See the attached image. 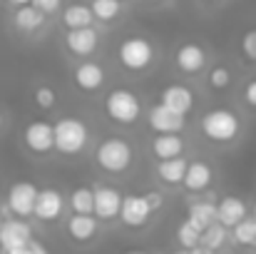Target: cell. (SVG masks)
Here are the masks:
<instances>
[{
    "label": "cell",
    "instance_id": "obj_1",
    "mask_svg": "<svg viewBox=\"0 0 256 254\" xmlns=\"http://www.w3.org/2000/svg\"><path fill=\"white\" fill-rule=\"evenodd\" d=\"M199 127H202L204 137H209L212 142H232L242 132V120L236 112H232L226 107H214L202 115Z\"/></svg>",
    "mask_w": 256,
    "mask_h": 254
},
{
    "label": "cell",
    "instance_id": "obj_2",
    "mask_svg": "<svg viewBox=\"0 0 256 254\" xmlns=\"http://www.w3.org/2000/svg\"><path fill=\"white\" fill-rule=\"evenodd\" d=\"M90 130L78 117H60L55 122V150L65 157H75L87 147Z\"/></svg>",
    "mask_w": 256,
    "mask_h": 254
},
{
    "label": "cell",
    "instance_id": "obj_3",
    "mask_svg": "<svg viewBox=\"0 0 256 254\" xmlns=\"http://www.w3.org/2000/svg\"><path fill=\"white\" fill-rule=\"evenodd\" d=\"M94 160L100 169L110 172V174H122L132 167V160H134V152H132V145L122 137H110L104 140L97 152H94Z\"/></svg>",
    "mask_w": 256,
    "mask_h": 254
},
{
    "label": "cell",
    "instance_id": "obj_4",
    "mask_svg": "<svg viewBox=\"0 0 256 254\" xmlns=\"http://www.w3.org/2000/svg\"><path fill=\"white\" fill-rule=\"evenodd\" d=\"M104 112L117 125H134L140 120V115H142V102H140V97L132 90L114 87L104 97Z\"/></svg>",
    "mask_w": 256,
    "mask_h": 254
},
{
    "label": "cell",
    "instance_id": "obj_5",
    "mask_svg": "<svg viewBox=\"0 0 256 254\" xmlns=\"http://www.w3.org/2000/svg\"><path fill=\"white\" fill-rule=\"evenodd\" d=\"M117 58H120V63H122L124 70H130V73H142V70H147V68L152 65V60H154V48H152V43L144 40V38H127V40L120 45Z\"/></svg>",
    "mask_w": 256,
    "mask_h": 254
},
{
    "label": "cell",
    "instance_id": "obj_6",
    "mask_svg": "<svg viewBox=\"0 0 256 254\" xmlns=\"http://www.w3.org/2000/svg\"><path fill=\"white\" fill-rule=\"evenodd\" d=\"M38 194H40V189L32 182H15L8 192V209L12 212V217L28 219L30 214H35Z\"/></svg>",
    "mask_w": 256,
    "mask_h": 254
},
{
    "label": "cell",
    "instance_id": "obj_7",
    "mask_svg": "<svg viewBox=\"0 0 256 254\" xmlns=\"http://www.w3.org/2000/svg\"><path fill=\"white\" fill-rule=\"evenodd\" d=\"M22 142L32 155H48L50 150H55V125L45 120L30 122L22 132Z\"/></svg>",
    "mask_w": 256,
    "mask_h": 254
},
{
    "label": "cell",
    "instance_id": "obj_8",
    "mask_svg": "<svg viewBox=\"0 0 256 254\" xmlns=\"http://www.w3.org/2000/svg\"><path fill=\"white\" fill-rule=\"evenodd\" d=\"M32 242V229L25 219L15 217V219H5L0 227V252H10V249H22Z\"/></svg>",
    "mask_w": 256,
    "mask_h": 254
},
{
    "label": "cell",
    "instance_id": "obj_9",
    "mask_svg": "<svg viewBox=\"0 0 256 254\" xmlns=\"http://www.w3.org/2000/svg\"><path fill=\"white\" fill-rule=\"evenodd\" d=\"M184 117H186V115H179V112H174L172 107L160 102V105H154V107L150 110L147 122H150V127H152L157 135H179V132L184 130V125H186Z\"/></svg>",
    "mask_w": 256,
    "mask_h": 254
},
{
    "label": "cell",
    "instance_id": "obj_10",
    "mask_svg": "<svg viewBox=\"0 0 256 254\" xmlns=\"http://www.w3.org/2000/svg\"><path fill=\"white\" fill-rule=\"evenodd\" d=\"M152 212H154V209L150 207V202H147V197H144V194H127V197H124V202H122L120 219H122L127 227L137 229V227H144V224L150 222Z\"/></svg>",
    "mask_w": 256,
    "mask_h": 254
},
{
    "label": "cell",
    "instance_id": "obj_11",
    "mask_svg": "<svg viewBox=\"0 0 256 254\" xmlns=\"http://www.w3.org/2000/svg\"><path fill=\"white\" fill-rule=\"evenodd\" d=\"M122 202H124V197L120 194V189L107 187V184L97 187V189H94V217H97V219H104V222L120 217Z\"/></svg>",
    "mask_w": 256,
    "mask_h": 254
},
{
    "label": "cell",
    "instance_id": "obj_12",
    "mask_svg": "<svg viewBox=\"0 0 256 254\" xmlns=\"http://www.w3.org/2000/svg\"><path fill=\"white\" fill-rule=\"evenodd\" d=\"M65 209V197L55 189V187H45L38 194V204H35V217L40 222H55L60 219Z\"/></svg>",
    "mask_w": 256,
    "mask_h": 254
},
{
    "label": "cell",
    "instance_id": "obj_13",
    "mask_svg": "<svg viewBox=\"0 0 256 254\" xmlns=\"http://www.w3.org/2000/svg\"><path fill=\"white\" fill-rule=\"evenodd\" d=\"M97 43H100V35L92 28H80V30H68L65 33V48L78 58L92 55L97 50Z\"/></svg>",
    "mask_w": 256,
    "mask_h": 254
},
{
    "label": "cell",
    "instance_id": "obj_14",
    "mask_svg": "<svg viewBox=\"0 0 256 254\" xmlns=\"http://www.w3.org/2000/svg\"><path fill=\"white\" fill-rule=\"evenodd\" d=\"M174 60H176V68H179L184 75H196V73L204 68V63H206V53H204L202 45L186 43V45H182V48L176 50Z\"/></svg>",
    "mask_w": 256,
    "mask_h": 254
},
{
    "label": "cell",
    "instance_id": "obj_15",
    "mask_svg": "<svg viewBox=\"0 0 256 254\" xmlns=\"http://www.w3.org/2000/svg\"><path fill=\"white\" fill-rule=\"evenodd\" d=\"M160 100H162V105L172 107L179 115H189V110L194 107V92L189 87H184V85H170V87H164L162 95H160Z\"/></svg>",
    "mask_w": 256,
    "mask_h": 254
},
{
    "label": "cell",
    "instance_id": "obj_16",
    "mask_svg": "<svg viewBox=\"0 0 256 254\" xmlns=\"http://www.w3.org/2000/svg\"><path fill=\"white\" fill-rule=\"evenodd\" d=\"M75 85L85 92H94L104 85V68L100 63H80L75 68V75H72Z\"/></svg>",
    "mask_w": 256,
    "mask_h": 254
},
{
    "label": "cell",
    "instance_id": "obj_17",
    "mask_svg": "<svg viewBox=\"0 0 256 254\" xmlns=\"http://www.w3.org/2000/svg\"><path fill=\"white\" fill-rule=\"evenodd\" d=\"M216 209H219V222H222L226 229H234L239 222L246 219V204H244V199H239V197H224V199L216 204Z\"/></svg>",
    "mask_w": 256,
    "mask_h": 254
},
{
    "label": "cell",
    "instance_id": "obj_18",
    "mask_svg": "<svg viewBox=\"0 0 256 254\" xmlns=\"http://www.w3.org/2000/svg\"><path fill=\"white\" fill-rule=\"evenodd\" d=\"M97 229H100V224H97L94 214H72L68 219V234L75 242H90L97 234Z\"/></svg>",
    "mask_w": 256,
    "mask_h": 254
},
{
    "label": "cell",
    "instance_id": "obj_19",
    "mask_svg": "<svg viewBox=\"0 0 256 254\" xmlns=\"http://www.w3.org/2000/svg\"><path fill=\"white\" fill-rule=\"evenodd\" d=\"M212 177H214V172H212V167L206 162H202V160L189 162L186 174H184V187L189 192H204L212 184Z\"/></svg>",
    "mask_w": 256,
    "mask_h": 254
},
{
    "label": "cell",
    "instance_id": "obj_20",
    "mask_svg": "<svg viewBox=\"0 0 256 254\" xmlns=\"http://www.w3.org/2000/svg\"><path fill=\"white\" fill-rule=\"evenodd\" d=\"M152 152L157 160H176L184 155V140L179 135H157L152 140Z\"/></svg>",
    "mask_w": 256,
    "mask_h": 254
},
{
    "label": "cell",
    "instance_id": "obj_21",
    "mask_svg": "<svg viewBox=\"0 0 256 254\" xmlns=\"http://www.w3.org/2000/svg\"><path fill=\"white\" fill-rule=\"evenodd\" d=\"M94 13L90 5H82V3H75V5H68L65 13H62V25L68 30H80V28H92L94 23Z\"/></svg>",
    "mask_w": 256,
    "mask_h": 254
},
{
    "label": "cell",
    "instance_id": "obj_22",
    "mask_svg": "<svg viewBox=\"0 0 256 254\" xmlns=\"http://www.w3.org/2000/svg\"><path fill=\"white\" fill-rule=\"evenodd\" d=\"M12 20H15V25H18L22 33H38V30L45 25V13L30 3V5H20V8L15 10Z\"/></svg>",
    "mask_w": 256,
    "mask_h": 254
},
{
    "label": "cell",
    "instance_id": "obj_23",
    "mask_svg": "<svg viewBox=\"0 0 256 254\" xmlns=\"http://www.w3.org/2000/svg\"><path fill=\"white\" fill-rule=\"evenodd\" d=\"M186 219L194 222V224L204 232L206 227H212V224L219 222V209H216V204H212V202H196V204L189 207V217H186Z\"/></svg>",
    "mask_w": 256,
    "mask_h": 254
},
{
    "label": "cell",
    "instance_id": "obj_24",
    "mask_svg": "<svg viewBox=\"0 0 256 254\" xmlns=\"http://www.w3.org/2000/svg\"><path fill=\"white\" fill-rule=\"evenodd\" d=\"M186 167H189V162L182 160V157H176V160H160L157 174L167 184H182L184 182V174H186Z\"/></svg>",
    "mask_w": 256,
    "mask_h": 254
},
{
    "label": "cell",
    "instance_id": "obj_25",
    "mask_svg": "<svg viewBox=\"0 0 256 254\" xmlns=\"http://www.w3.org/2000/svg\"><path fill=\"white\" fill-rule=\"evenodd\" d=\"M70 207L75 214H94V189L92 187H75L70 192Z\"/></svg>",
    "mask_w": 256,
    "mask_h": 254
},
{
    "label": "cell",
    "instance_id": "obj_26",
    "mask_svg": "<svg viewBox=\"0 0 256 254\" xmlns=\"http://www.w3.org/2000/svg\"><path fill=\"white\" fill-rule=\"evenodd\" d=\"M202 229L194 224V222H189V219H184L179 227H176V242L182 244V249H194V247H199L202 244Z\"/></svg>",
    "mask_w": 256,
    "mask_h": 254
},
{
    "label": "cell",
    "instance_id": "obj_27",
    "mask_svg": "<svg viewBox=\"0 0 256 254\" xmlns=\"http://www.w3.org/2000/svg\"><path fill=\"white\" fill-rule=\"evenodd\" d=\"M90 8H92L94 18L102 20V23H112V20H117L122 15V3L120 0H92Z\"/></svg>",
    "mask_w": 256,
    "mask_h": 254
},
{
    "label": "cell",
    "instance_id": "obj_28",
    "mask_svg": "<svg viewBox=\"0 0 256 254\" xmlns=\"http://www.w3.org/2000/svg\"><path fill=\"white\" fill-rule=\"evenodd\" d=\"M234 242L244 244V247H256V217H246L244 222H239L234 229Z\"/></svg>",
    "mask_w": 256,
    "mask_h": 254
},
{
    "label": "cell",
    "instance_id": "obj_29",
    "mask_svg": "<svg viewBox=\"0 0 256 254\" xmlns=\"http://www.w3.org/2000/svg\"><path fill=\"white\" fill-rule=\"evenodd\" d=\"M224 242H226V227H224L222 222H216V224L206 227V229H204V234H202V244H204V247H209V249H214V252H216Z\"/></svg>",
    "mask_w": 256,
    "mask_h": 254
},
{
    "label": "cell",
    "instance_id": "obj_30",
    "mask_svg": "<svg viewBox=\"0 0 256 254\" xmlns=\"http://www.w3.org/2000/svg\"><path fill=\"white\" fill-rule=\"evenodd\" d=\"M206 80H209V85H212L214 90H226V87L232 85V70L224 68V65H214V68L209 70Z\"/></svg>",
    "mask_w": 256,
    "mask_h": 254
},
{
    "label": "cell",
    "instance_id": "obj_31",
    "mask_svg": "<svg viewBox=\"0 0 256 254\" xmlns=\"http://www.w3.org/2000/svg\"><path fill=\"white\" fill-rule=\"evenodd\" d=\"M55 102H58V95H55V90H52L50 85H40V87L35 90V105H38V107L52 110Z\"/></svg>",
    "mask_w": 256,
    "mask_h": 254
},
{
    "label": "cell",
    "instance_id": "obj_32",
    "mask_svg": "<svg viewBox=\"0 0 256 254\" xmlns=\"http://www.w3.org/2000/svg\"><path fill=\"white\" fill-rule=\"evenodd\" d=\"M242 53L256 63V28L254 30H249V33H244V38H242Z\"/></svg>",
    "mask_w": 256,
    "mask_h": 254
},
{
    "label": "cell",
    "instance_id": "obj_33",
    "mask_svg": "<svg viewBox=\"0 0 256 254\" xmlns=\"http://www.w3.org/2000/svg\"><path fill=\"white\" fill-rule=\"evenodd\" d=\"M60 3H62V0H32V5H35V8H40L45 15L55 13V10L60 8Z\"/></svg>",
    "mask_w": 256,
    "mask_h": 254
},
{
    "label": "cell",
    "instance_id": "obj_34",
    "mask_svg": "<svg viewBox=\"0 0 256 254\" xmlns=\"http://www.w3.org/2000/svg\"><path fill=\"white\" fill-rule=\"evenodd\" d=\"M144 197H147V202H150V207L157 212L160 207H162V202H164V197L157 192V189H150V192H144Z\"/></svg>",
    "mask_w": 256,
    "mask_h": 254
},
{
    "label": "cell",
    "instance_id": "obj_35",
    "mask_svg": "<svg viewBox=\"0 0 256 254\" xmlns=\"http://www.w3.org/2000/svg\"><path fill=\"white\" fill-rule=\"evenodd\" d=\"M244 100H246V105L256 107V78L254 80H249L246 87H244Z\"/></svg>",
    "mask_w": 256,
    "mask_h": 254
},
{
    "label": "cell",
    "instance_id": "obj_36",
    "mask_svg": "<svg viewBox=\"0 0 256 254\" xmlns=\"http://www.w3.org/2000/svg\"><path fill=\"white\" fill-rule=\"evenodd\" d=\"M30 249H32V254H50L45 247H42V244H40V242H35V239L30 242Z\"/></svg>",
    "mask_w": 256,
    "mask_h": 254
},
{
    "label": "cell",
    "instance_id": "obj_37",
    "mask_svg": "<svg viewBox=\"0 0 256 254\" xmlns=\"http://www.w3.org/2000/svg\"><path fill=\"white\" fill-rule=\"evenodd\" d=\"M189 254H214V249H209V247H204V244H199V247H194V249H189Z\"/></svg>",
    "mask_w": 256,
    "mask_h": 254
},
{
    "label": "cell",
    "instance_id": "obj_38",
    "mask_svg": "<svg viewBox=\"0 0 256 254\" xmlns=\"http://www.w3.org/2000/svg\"><path fill=\"white\" fill-rule=\"evenodd\" d=\"M10 3H12V5H15V8H20V5H30V3H32V0H10Z\"/></svg>",
    "mask_w": 256,
    "mask_h": 254
},
{
    "label": "cell",
    "instance_id": "obj_39",
    "mask_svg": "<svg viewBox=\"0 0 256 254\" xmlns=\"http://www.w3.org/2000/svg\"><path fill=\"white\" fill-rule=\"evenodd\" d=\"M2 125H5V115H2V110H0V130H2Z\"/></svg>",
    "mask_w": 256,
    "mask_h": 254
},
{
    "label": "cell",
    "instance_id": "obj_40",
    "mask_svg": "<svg viewBox=\"0 0 256 254\" xmlns=\"http://www.w3.org/2000/svg\"><path fill=\"white\" fill-rule=\"evenodd\" d=\"M174 254H189V249H179V252H174Z\"/></svg>",
    "mask_w": 256,
    "mask_h": 254
},
{
    "label": "cell",
    "instance_id": "obj_41",
    "mask_svg": "<svg viewBox=\"0 0 256 254\" xmlns=\"http://www.w3.org/2000/svg\"><path fill=\"white\" fill-rule=\"evenodd\" d=\"M2 222H5V219H2V212H0V227H2Z\"/></svg>",
    "mask_w": 256,
    "mask_h": 254
},
{
    "label": "cell",
    "instance_id": "obj_42",
    "mask_svg": "<svg viewBox=\"0 0 256 254\" xmlns=\"http://www.w3.org/2000/svg\"><path fill=\"white\" fill-rule=\"evenodd\" d=\"M127 254H147V252H127Z\"/></svg>",
    "mask_w": 256,
    "mask_h": 254
},
{
    "label": "cell",
    "instance_id": "obj_43",
    "mask_svg": "<svg viewBox=\"0 0 256 254\" xmlns=\"http://www.w3.org/2000/svg\"><path fill=\"white\" fill-rule=\"evenodd\" d=\"M254 217H256V204H254Z\"/></svg>",
    "mask_w": 256,
    "mask_h": 254
},
{
    "label": "cell",
    "instance_id": "obj_44",
    "mask_svg": "<svg viewBox=\"0 0 256 254\" xmlns=\"http://www.w3.org/2000/svg\"><path fill=\"white\" fill-rule=\"evenodd\" d=\"M152 3H160V0H152Z\"/></svg>",
    "mask_w": 256,
    "mask_h": 254
},
{
    "label": "cell",
    "instance_id": "obj_45",
    "mask_svg": "<svg viewBox=\"0 0 256 254\" xmlns=\"http://www.w3.org/2000/svg\"><path fill=\"white\" fill-rule=\"evenodd\" d=\"M209 3H214V0H209Z\"/></svg>",
    "mask_w": 256,
    "mask_h": 254
}]
</instances>
